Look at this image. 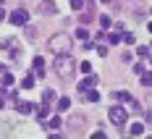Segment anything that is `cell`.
<instances>
[{"mask_svg": "<svg viewBox=\"0 0 152 139\" xmlns=\"http://www.w3.org/2000/svg\"><path fill=\"white\" fill-rule=\"evenodd\" d=\"M74 71H76L74 58H71L68 53H61V55L55 58V74L61 79H74Z\"/></svg>", "mask_w": 152, "mask_h": 139, "instance_id": "1", "label": "cell"}, {"mask_svg": "<svg viewBox=\"0 0 152 139\" xmlns=\"http://www.w3.org/2000/svg\"><path fill=\"white\" fill-rule=\"evenodd\" d=\"M71 45H74V42H71L68 34H55V37L47 42V47H50L55 55H61V53H71Z\"/></svg>", "mask_w": 152, "mask_h": 139, "instance_id": "2", "label": "cell"}, {"mask_svg": "<svg viewBox=\"0 0 152 139\" xmlns=\"http://www.w3.org/2000/svg\"><path fill=\"white\" fill-rule=\"evenodd\" d=\"M107 118H110V124H113V126L121 129V126L126 124L129 116H126V110H123V108H110V110H107Z\"/></svg>", "mask_w": 152, "mask_h": 139, "instance_id": "3", "label": "cell"}, {"mask_svg": "<svg viewBox=\"0 0 152 139\" xmlns=\"http://www.w3.org/2000/svg\"><path fill=\"white\" fill-rule=\"evenodd\" d=\"M0 50H8V53H11V58H21V50H18V40H16V37H8V40H3V42H0Z\"/></svg>", "mask_w": 152, "mask_h": 139, "instance_id": "4", "label": "cell"}, {"mask_svg": "<svg viewBox=\"0 0 152 139\" xmlns=\"http://www.w3.org/2000/svg\"><path fill=\"white\" fill-rule=\"evenodd\" d=\"M26 21H29V13H26L24 8H18V11L11 13V24H16V26H24Z\"/></svg>", "mask_w": 152, "mask_h": 139, "instance_id": "5", "label": "cell"}, {"mask_svg": "<svg viewBox=\"0 0 152 139\" xmlns=\"http://www.w3.org/2000/svg\"><path fill=\"white\" fill-rule=\"evenodd\" d=\"M39 13H47V16H55L58 13V5L53 3V0H42L39 3Z\"/></svg>", "mask_w": 152, "mask_h": 139, "instance_id": "6", "label": "cell"}, {"mask_svg": "<svg viewBox=\"0 0 152 139\" xmlns=\"http://www.w3.org/2000/svg\"><path fill=\"white\" fill-rule=\"evenodd\" d=\"M123 105H126V108H131L134 113H139V110H142V105L137 102V97H134V94H126V97H123Z\"/></svg>", "mask_w": 152, "mask_h": 139, "instance_id": "7", "label": "cell"}, {"mask_svg": "<svg viewBox=\"0 0 152 139\" xmlns=\"http://www.w3.org/2000/svg\"><path fill=\"white\" fill-rule=\"evenodd\" d=\"M97 84V76H87L84 81H79V92H87L89 87H94Z\"/></svg>", "mask_w": 152, "mask_h": 139, "instance_id": "8", "label": "cell"}, {"mask_svg": "<svg viewBox=\"0 0 152 139\" xmlns=\"http://www.w3.org/2000/svg\"><path fill=\"white\" fill-rule=\"evenodd\" d=\"M97 37H100V40H107L110 45H118V42H121V34H115V31H110V34L102 31V34H97Z\"/></svg>", "mask_w": 152, "mask_h": 139, "instance_id": "9", "label": "cell"}, {"mask_svg": "<svg viewBox=\"0 0 152 139\" xmlns=\"http://www.w3.org/2000/svg\"><path fill=\"white\" fill-rule=\"evenodd\" d=\"M34 71H37L39 76H45V61H42V58H34Z\"/></svg>", "mask_w": 152, "mask_h": 139, "instance_id": "10", "label": "cell"}, {"mask_svg": "<svg viewBox=\"0 0 152 139\" xmlns=\"http://www.w3.org/2000/svg\"><path fill=\"white\" fill-rule=\"evenodd\" d=\"M47 113H50V102H42V108L37 110V116H39V121H42V124H45V116Z\"/></svg>", "mask_w": 152, "mask_h": 139, "instance_id": "11", "label": "cell"}, {"mask_svg": "<svg viewBox=\"0 0 152 139\" xmlns=\"http://www.w3.org/2000/svg\"><path fill=\"white\" fill-rule=\"evenodd\" d=\"M21 87H24V89H31V87H34V76H31V74H26V76L21 79Z\"/></svg>", "mask_w": 152, "mask_h": 139, "instance_id": "12", "label": "cell"}, {"mask_svg": "<svg viewBox=\"0 0 152 139\" xmlns=\"http://www.w3.org/2000/svg\"><path fill=\"white\" fill-rule=\"evenodd\" d=\"M131 134H134V137H142V134H144V124H134L131 126Z\"/></svg>", "mask_w": 152, "mask_h": 139, "instance_id": "13", "label": "cell"}, {"mask_svg": "<svg viewBox=\"0 0 152 139\" xmlns=\"http://www.w3.org/2000/svg\"><path fill=\"white\" fill-rule=\"evenodd\" d=\"M121 40L126 42V45H134V42H137V37H134L131 31H126V34H121Z\"/></svg>", "mask_w": 152, "mask_h": 139, "instance_id": "14", "label": "cell"}, {"mask_svg": "<svg viewBox=\"0 0 152 139\" xmlns=\"http://www.w3.org/2000/svg\"><path fill=\"white\" fill-rule=\"evenodd\" d=\"M24 26H26V24H24ZM24 34H26V40H37V29H34V26H26Z\"/></svg>", "mask_w": 152, "mask_h": 139, "instance_id": "15", "label": "cell"}, {"mask_svg": "<svg viewBox=\"0 0 152 139\" xmlns=\"http://www.w3.org/2000/svg\"><path fill=\"white\" fill-rule=\"evenodd\" d=\"M92 18H94V13H92V11H87V13L81 16L79 21H81V24H92Z\"/></svg>", "mask_w": 152, "mask_h": 139, "instance_id": "16", "label": "cell"}, {"mask_svg": "<svg viewBox=\"0 0 152 139\" xmlns=\"http://www.w3.org/2000/svg\"><path fill=\"white\" fill-rule=\"evenodd\" d=\"M137 55H139V58H147V55H150V47H147V45H142V47L137 50Z\"/></svg>", "mask_w": 152, "mask_h": 139, "instance_id": "17", "label": "cell"}, {"mask_svg": "<svg viewBox=\"0 0 152 139\" xmlns=\"http://www.w3.org/2000/svg\"><path fill=\"white\" fill-rule=\"evenodd\" d=\"M142 84H144V87H150V84H152V76L147 74V71H142Z\"/></svg>", "mask_w": 152, "mask_h": 139, "instance_id": "18", "label": "cell"}, {"mask_svg": "<svg viewBox=\"0 0 152 139\" xmlns=\"http://www.w3.org/2000/svg\"><path fill=\"white\" fill-rule=\"evenodd\" d=\"M68 105H71V100H68V97H61V102H58V110H66Z\"/></svg>", "mask_w": 152, "mask_h": 139, "instance_id": "19", "label": "cell"}, {"mask_svg": "<svg viewBox=\"0 0 152 139\" xmlns=\"http://www.w3.org/2000/svg\"><path fill=\"white\" fill-rule=\"evenodd\" d=\"M18 113H31V105L29 102H18Z\"/></svg>", "mask_w": 152, "mask_h": 139, "instance_id": "20", "label": "cell"}, {"mask_svg": "<svg viewBox=\"0 0 152 139\" xmlns=\"http://www.w3.org/2000/svg\"><path fill=\"white\" fill-rule=\"evenodd\" d=\"M53 97H55V92H53V89H45V92H42V100H45V102H50Z\"/></svg>", "mask_w": 152, "mask_h": 139, "instance_id": "21", "label": "cell"}, {"mask_svg": "<svg viewBox=\"0 0 152 139\" xmlns=\"http://www.w3.org/2000/svg\"><path fill=\"white\" fill-rule=\"evenodd\" d=\"M100 21H102V26H105V29H110V24H113V18H110V16H102Z\"/></svg>", "mask_w": 152, "mask_h": 139, "instance_id": "22", "label": "cell"}, {"mask_svg": "<svg viewBox=\"0 0 152 139\" xmlns=\"http://www.w3.org/2000/svg\"><path fill=\"white\" fill-rule=\"evenodd\" d=\"M87 100H89V102H97V100H100V94H97V92H87Z\"/></svg>", "mask_w": 152, "mask_h": 139, "instance_id": "23", "label": "cell"}, {"mask_svg": "<svg viewBox=\"0 0 152 139\" xmlns=\"http://www.w3.org/2000/svg\"><path fill=\"white\" fill-rule=\"evenodd\" d=\"M71 5H74L76 11H79V8H84V0H71Z\"/></svg>", "mask_w": 152, "mask_h": 139, "instance_id": "24", "label": "cell"}, {"mask_svg": "<svg viewBox=\"0 0 152 139\" xmlns=\"http://www.w3.org/2000/svg\"><path fill=\"white\" fill-rule=\"evenodd\" d=\"M76 37H81V40H87L89 34H87V29H76Z\"/></svg>", "mask_w": 152, "mask_h": 139, "instance_id": "25", "label": "cell"}, {"mask_svg": "<svg viewBox=\"0 0 152 139\" xmlns=\"http://www.w3.org/2000/svg\"><path fill=\"white\" fill-rule=\"evenodd\" d=\"M61 126V118H50V129H58Z\"/></svg>", "mask_w": 152, "mask_h": 139, "instance_id": "26", "label": "cell"}, {"mask_svg": "<svg viewBox=\"0 0 152 139\" xmlns=\"http://www.w3.org/2000/svg\"><path fill=\"white\" fill-rule=\"evenodd\" d=\"M3 16H5V11H3V8H0V18H3Z\"/></svg>", "mask_w": 152, "mask_h": 139, "instance_id": "27", "label": "cell"}, {"mask_svg": "<svg viewBox=\"0 0 152 139\" xmlns=\"http://www.w3.org/2000/svg\"><path fill=\"white\" fill-rule=\"evenodd\" d=\"M3 105H5V102H3V97H0V108H3Z\"/></svg>", "mask_w": 152, "mask_h": 139, "instance_id": "28", "label": "cell"}, {"mask_svg": "<svg viewBox=\"0 0 152 139\" xmlns=\"http://www.w3.org/2000/svg\"><path fill=\"white\" fill-rule=\"evenodd\" d=\"M102 3H113V0H102Z\"/></svg>", "mask_w": 152, "mask_h": 139, "instance_id": "29", "label": "cell"}, {"mask_svg": "<svg viewBox=\"0 0 152 139\" xmlns=\"http://www.w3.org/2000/svg\"><path fill=\"white\" fill-rule=\"evenodd\" d=\"M0 3H5V0H0Z\"/></svg>", "mask_w": 152, "mask_h": 139, "instance_id": "30", "label": "cell"}]
</instances>
